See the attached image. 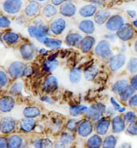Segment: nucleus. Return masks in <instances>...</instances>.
<instances>
[{
    "label": "nucleus",
    "mask_w": 137,
    "mask_h": 148,
    "mask_svg": "<svg viewBox=\"0 0 137 148\" xmlns=\"http://www.w3.org/2000/svg\"><path fill=\"white\" fill-rule=\"evenodd\" d=\"M29 35L32 38H37L38 41L43 42L47 35V28L46 26H31L28 29Z\"/></svg>",
    "instance_id": "f257e3e1"
},
{
    "label": "nucleus",
    "mask_w": 137,
    "mask_h": 148,
    "mask_svg": "<svg viewBox=\"0 0 137 148\" xmlns=\"http://www.w3.org/2000/svg\"><path fill=\"white\" fill-rule=\"evenodd\" d=\"M21 0H6L3 3L4 10L10 14H15L21 9Z\"/></svg>",
    "instance_id": "f03ea898"
},
{
    "label": "nucleus",
    "mask_w": 137,
    "mask_h": 148,
    "mask_svg": "<svg viewBox=\"0 0 137 148\" xmlns=\"http://www.w3.org/2000/svg\"><path fill=\"white\" fill-rule=\"evenodd\" d=\"M106 111V106L102 103H98L91 106L87 110V116L93 120H98L100 119L102 113Z\"/></svg>",
    "instance_id": "7ed1b4c3"
},
{
    "label": "nucleus",
    "mask_w": 137,
    "mask_h": 148,
    "mask_svg": "<svg viewBox=\"0 0 137 148\" xmlns=\"http://www.w3.org/2000/svg\"><path fill=\"white\" fill-rule=\"evenodd\" d=\"M124 25V20L120 15H114L108 20L106 24V27L111 31L119 30Z\"/></svg>",
    "instance_id": "20e7f679"
},
{
    "label": "nucleus",
    "mask_w": 137,
    "mask_h": 148,
    "mask_svg": "<svg viewBox=\"0 0 137 148\" xmlns=\"http://www.w3.org/2000/svg\"><path fill=\"white\" fill-rule=\"evenodd\" d=\"M95 53L99 56L107 58L111 55L110 44L106 41H102L97 45L95 49Z\"/></svg>",
    "instance_id": "39448f33"
},
{
    "label": "nucleus",
    "mask_w": 137,
    "mask_h": 148,
    "mask_svg": "<svg viewBox=\"0 0 137 148\" xmlns=\"http://www.w3.org/2000/svg\"><path fill=\"white\" fill-rule=\"evenodd\" d=\"M117 35L122 41H128L131 39L134 35V30L132 26L129 24L123 25L118 30Z\"/></svg>",
    "instance_id": "423d86ee"
},
{
    "label": "nucleus",
    "mask_w": 137,
    "mask_h": 148,
    "mask_svg": "<svg viewBox=\"0 0 137 148\" xmlns=\"http://www.w3.org/2000/svg\"><path fill=\"white\" fill-rule=\"evenodd\" d=\"M15 125V121L11 117H4L0 122V130L3 132L8 133L12 131Z\"/></svg>",
    "instance_id": "0eeeda50"
},
{
    "label": "nucleus",
    "mask_w": 137,
    "mask_h": 148,
    "mask_svg": "<svg viewBox=\"0 0 137 148\" xmlns=\"http://www.w3.org/2000/svg\"><path fill=\"white\" fill-rule=\"evenodd\" d=\"M125 61H126V58L123 55L119 54V55H115L113 57H112L111 59V61H110L111 69L113 71L117 70L120 69L121 66H123V65H124L125 63Z\"/></svg>",
    "instance_id": "6e6552de"
},
{
    "label": "nucleus",
    "mask_w": 137,
    "mask_h": 148,
    "mask_svg": "<svg viewBox=\"0 0 137 148\" xmlns=\"http://www.w3.org/2000/svg\"><path fill=\"white\" fill-rule=\"evenodd\" d=\"M24 69V64L21 62H16L10 65L9 67V73L12 77L17 78L21 76Z\"/></svg>",
    "instance_id": "1a4fd4ad"
},
{
    "label": "nucleus",
    "mask_w": 137,
    "mask_h": 148,
    "mask_svg": "<svg viewBox=\"0 0 137 148\" xmlns=\"http://www.w3.org/2000/svg\"><path fill=\"white\" fill-rule=\"evenodd\" d=\"M58 86V81L56 77L54 76H49L46 79L44 88L46 92H52L57 89Z\"/></svg>",
    "instance_id": "9d476101"
},
{
    "label": "nucleus",
    "mask_w": 137,
    "mask_h": 148,
    "mask_svg": "<svg viewBox=\"0 0 137 148\" xmlns=\"http://www.w3.org/2000/svg\"><path fill=\"white\" fill-rule=\"evenodd\" d=\"M14 106V100L10 97H4L0 99V110L3 112H9Z\"/></svg>",
    "instance_id": "9b49d317"
},
{
    "label": "nucleus",
    "mask_w": 137,
    "mask_h": 148,
    "mask_svg": "<svg viewBox=\"0 0 137 148\" xmlns=\"http://www.w3.org/2000/svg\"><path fill=\"white\" fill-rule=\"evenodd\" d=\"M66 23L63 19H57L54 21L51 25V29L53 33L55 35H60L65 29Z\"/></svg>",
    "instance_id": "f8f14e48"
},
{
    "label": "nucleus",
    "mask_w": 137,
    "mask_h": 148,
    "mask_svg": "<svg viewBox=\"0 0 137 148\" xmlns=\"http://www.w3.org/2000/svg\"><path fill=\"white\" fill-rule=\"evenodd\" d=\"M78 133L82 137H86L92 131V123L89 120H85L82 122L78 127Z\"/></svg>",
    "instance_id": "ddd939ff"
},
{
    "label": "nucleus",
    "mask_w": 137,
    "mask_h": 148,
    "mask_svg": "<svg viewBox=\"0 0 137 148\" xmlns=\"http://www.w3.org/2000/svg\"><path fill=\"white\" fill-rule=\"evenodd\" d=\"M21 53L24 59L30 60L35 55V48L32 45H24L21 49Z\"/></svg>",
    "instance_id": "4468645a"
},
{
    "label": "nucleus",
    "mask_w": 137,
    "mask_h": 148,
    "mask_svg": "<svg viewBox=\"0 0 137 148\" xmlns=\"http://www.w3.org/2000/svg\"><path fill=\"white\" fill-rule=\"evenodd\" d=\"M76 12L75 6L70 3H66L61 5L60 8V12L61 14L66 16H72Z\"/></svg>",
    "instance_id": "2eb2a0df"
},
{
    "label": "nucleus",
    "mask_w": 137,
    "mask_h": 148,
    "mask_svg": "<svg viewBox=\"0 0 137 148\" xmlns=\"http://www.w3.org/2000/svg\"><path fill=\"white\" fill-rule=\"evenodd\" d=\"M79 28L81 31L87 33V34L93 33L95 30L94 24L91 20H84L82 21L80 24Z\"/></svg>",
    "instance_id": "dca6fc26"
},
{
    "label": "nucleus",
    "mask_w": 137,
    "mask_h": 148,
    "mask_svg": "<svg viewBox=\"0 0 137 148\" xmlns=\"http://www.w3.org/2000/svg\"><path fill=\"white\" fill-rule=\"evenodd\" d=\"M112 126L114 132L118 133L122 131L125 127L124 120L120 116L115 117L112 121Z\"/></svg>",
    "instance_id": "f3484780"
},
{
    "label": "nucleus",
    "mask_w": 137,
    "mask_h": 148,
    "mask_svg": "<svg viewBox=\"0 0 137 148\" xmlns=\"http://www.w3.org/2000/svg\"><path fill=\"white\" fill-rule=\"evenodd\" d=\"M95 43V39L92 36H86L82 40L81 45L82 51L84 53L89 51Z\"/></svg>",
    "instance_id": "a211bd4d"
},
{
    "label": "nucleus",
    "mask_w": 137,
    "mask_h": 148,
    "mask_svg": "<svg viewBox=\"0 0 137 148\" xmlns=\"http://www.w3.org/2000/svg\"><path fill=\"white\" fill-rule=\"evenodd\" d=\"M97 11V7L94 5H86L80 10V14L83 17L92 16Z\"/></svg>",
    "instance_id": "6ab92c4d"
},
{
    "label": "nucleus",
    "mask_w": 137,
    "mask_h": 148,
    "mask_svg": "<svg viewBox=\"0 0 137 148\" xmlns=\"http://www.w3.org/2000/svg\"><path fill=\"white\" fill-rule=\"evenodd\" d=\"M39 11V5L35 1H32L27 5L25 9V12L29 16H32L37 15Z\"/></svg>",
    "instance_id": "aec40b11"
},
{
    "label": "nucleus",
    "mask_w": 137,
    "mask_h": 148,
    "mask_svg": "<svg viewBox=\"0 0 137 148\" xmlns=\"http://www.w3.org/2000/svg\"><path fill=\"white\" fill-rule=\"evenodd\" d=\"M82 37L78 33H71L66 38V43L68 46H76L81 41Z\"/></svg>",
    "instance_id": "412c9836"
},
{
    "label": "nucleus",
    "mask_w": 137,
    "mask_h": 148,
    "mask_svg": "<svg viewBox=\"0 0 137 148\" xmlns=\"http://www.w3.org/2000/svg\"><path fill=\"white\" fill-rule=\"evenodd\" d=\"M110 122L107 119H102L97 126V131L100 135H105L108 131Z\"/></svg>",
    "instance_id": "4be33fe9"
},
{
    "label": "nucleus",
    "mask_w": 137,
    "mask_h": 148,
    "mask_svg": "<svg viewBox=\"0 0 137 148\" xmlns=\"http://www.w3.org/2000/svg\"><path fill=\"white\" fill-rule=\"evenodd\" d=\"M110 16V13L106 10H100L99 11L95 17V21L98 24H104Z\"/></svg>",
    "instance_id": "5701e85b"
},
{
    "label": "nucleus",
    "mask_w": 137,
    "mask_h": 148,
    "mask_svg": "<svg viewBox=\"0 0 137 148\" xmlns=\"http://www.w3.org/2000/svg\"><path fill=\"white\" fill-rule=\"evenodd\" d=\"M47 47L52 49H57L60 48L61 45V42L59 40L52 38H47V37L44 40L43 42Z\"/></svg>",
    "instance_id": "b1692460"
},
{
    "label": "nucleus",
    "mask_w": 137,
    "mask_h": 148,
    "mask_svg": "<svg viewBox=\"0 0 137 148\" xmlns=\"http://www.w3.org/2000/svg\"><path fill=\"white\" fill-rule=\"evenodd\" d=\"M128 86L127 81L126 80H121L116 82L113 86V91L115 93L120 94Z\"/></svg>",
    "instance_id": "393cba45"
},
{
    "label": "nucleus",
    "mask_w": 137,
    "mask_h": 148,
    "mask_svg": "<svg viewBox=\"0 0 137 148\" xmlns=\"http://www.w3.org/2000/svg\"><path fill=\"white\" fill-rule=\"evenodd\" d=\"M35 121L32 119H24L21 122V127L22 130L27 132L31 131L35 126Z\"/></svg>",
    "instance_id": "a878e982"
},
{
    "label": "nucleus",
    "mask_w": 137,
    "mask_h": 148,
    "mask_svg": "<svg viewBox=\"0 0 137 148\" xmlns=\"http://www.w3.org/2000/svg\"><path fill=\"white\" fill-rule=\"evenodd\" d=\"M102 143L101 138L98 136L95 135L89 139L87 144L88 146L92 148H97L99 147Z\"/></svg>",
    "instance_id": "bb28decb"
},
{
    "label": "nucleus",
    "mask_w": 137,
    "mask_h": 148,
    "mask_svg": "<svg viewBox=\"0 0 137 148\" xmlns=\"http://www.w3.org/2000/svg\"><path fill=\"white\" fill-rule=\"evenodd\" d=\"M19 38V36L17 33H13V32H8L6 33L3 36L4 41L8 44H11L15 43L18 41Z\"/></svg>",
    "instance_id": "cd10ccee"
},
{
    "label": "nucleus",
    "mask_w": 137,
    "mask_h": 148,
    "mask_svg": "<svg viewBox=\"0 0 137 148\" xmlns=\"http://www.w3.org/2000/svg\"><path fill=\"white\" fill-rule=\"evenodd\" d=\"M39 114V110L35 107H27L24 111V115L27 117H35Z\"/></svg>",
    "instance_id": "c85d7f7f"
},
{
    "label": "nucleus",
    "mask_w": 137,
    "mask_h": 148,
    "mask_svg": "<svg viewBox=\"0 0 137 148\" xmlns=\"http://www.w3.org/2000/svg\"><path fill=\"white\" fill-rule=\"evenodd\" d=\"M22 143V140L21 137L17 136H13L9 138L8 147L11 148L19 147L21 146Z\"/></svg>",
    "instance_id": "c756f323"
},
{
    "label": "nucleus",
    "mask_w": 137,
    "mask_h": 148,
    "mask_svg": "<svg viewBox=\"0 0 137 148\" xmlns=\"http://www.w3.org/2000/svg\"><path fill=\"white\" fill-rule=\"evenodd\" d=\"M98 70L96 66H92L90 68L87 69L86 71L84 76L85 78L87 80H92L94 79V77L97 76L98 74Z\"/></svg>",
    "instance_id": "7c9ffc66"
},
{
    "label": "nucleus",
    "mask_w": 137,
    "mask_h": 148,
    "mask_svg": "<svg viewBox=\"0 0 137 148\" xmlns=\"http://www.w3.org/2000/svg\"><path fill=\"white\" fill-rule=\"evenodd\" d=\"M87 110V108L86 106L80 105L72 106L70 108V113L72 116H77L79 114L84 112Z\"/></svg>",
    "instance_id": "2f4dec72"
},
{
    "label": "nucleus",
    "mask_w": 137,
    "mask_h": 148,
    "mask_svg": "<svg viewBox=\"0 0 137 148\" xmlns=\"http://www.w3.org/2000/svg\"><path fill=\"white\" fill-rule=\"evenodd\" d=\"M81 77V72L78 69H73L70 74V80L72 83H78Z\"/></svg>",
    "instance_id": "473e14b6"
},
{
    "label": "nucleus",
    "mask_w": 137,
    "mask_h": 148,
    "mask_svg": "<svg viewBox=\"0 0 137 148\" xmlns=\"http://www.w3.org/2000/svg\"><path fill=\"white\" fill-rule=\"evenodd\" d=\"M134 92V89L132 88V86H127L126 88L120 94L121 99L122 101H126L130 96L133 95Z\"/></svg>",
    "instance_id": "72a5a7b5"
},
{
    "label": "nucleus",
    "mask_w": 137,
    "mask_h": 148,
    "mask_svg": "<svg viewBox=\"0 0 137 148\" xmlns=\"http://www.w3.org/2000/svg\"><path fill=\"white\" fill-rule=\"evenodd\" d=\"M58 61L56 60H49L44 62V67L46 71L48 72H52L57 68L58 66Z\"/></svg>",
    "instance_id": "f704fd0d"
},
{
    "label": "nucleus",
    "mask_w": 137,
    "mask_h": 148,
    "mask_svg": "<svg viewBox=\"0 0 137 148\" xmlns=\"http://www.w3.org/2000/svg\"><path fill=\"white\" fill-rule=\"evenodd\" d=\"M57 9L51 4H47L45 6L43 10V14L47 17H51L56 14Z\"/></svg>",
    "instance_id": "c9c22d12"
},
{
    "label": "nucleus",
    "mask_w": 137,
    "mask_h": 148,
    "mask_svg": "<svg viewBox=\"0 0 137 148\" xmlns=\"http://www.w3.org/2000/svg\"><path fill=\"white\" fill-rule=\"evenodd\" d=\"M116 143V138L113 136H109L107 137L103 143V147L112 148L114 147Z\"/></svg>",
    "instance_id": "e433bc0d"
},
{
    "label": "nucleus",
    "mask_w": 137,
    "mask_h": 148,
    "mask_svg": "<svg viewBox=\"0 0 137 148\" xmlns=\"http://www.w3.org/2000/svg\"><path fill=\"white\" fill-rule=\"evenodd\" d=\"M128 69L132 73L137 72V58H132L129 62Z\"/></svg>",
    "instance_id": "4c0bfd02"
},
{
    "label": "nucleus",
    "mask_w": 137,
    "mask_h": 148,
    "mask_svg": "<svg viewBox=\"0 0 137 148\" xmlns=\"http://www.w3.org/2000/svg\"><path fill=\"white\" fill-rule=\"evenodd\" d=\"M73 140V137L71 134L64 133L61 137V142L65 145L69 144Z\"/></svg>",
    "instance_id": "58836bf2"
},
{
    "label": "nucleus",
    "mask_w": 137,
    "mask_h": 148,
    "mask_svg": "<svg viewBox=\"0 0 137 148\" xmlns=\"http://www.w3.org/2000/svg\"><path fill=\"white\" fill-rule=\"evenodd\" d=\"M35 145H38L37 147H51L52 146V143L48 139H44L43 140L38 141V142H37Z\"/></svg>",
    "instance_id": "ea45409f"
},
{
    "label": "nucleus",
    "mask_w": 137,
    "mask_h": 148,
    "mask_svg": "<svg viewBox=\"0 0 137 148\" xmlns=\"http://www.w3.org/2000/svg\"><path fill=\"white\" fill-rule=\"evenodd\" d=\"M125 119L129 123H134L136 120V116L133 112H128L125 114Z\"/></svg>",
    "instance_id": "a19ab883"
},
{
    "label": "nucleus",
    "mask_w": 137,
    "mask_h": 148,
    "mask_svg": "<svg viewBox=\"0 0 137 148\" xmlns=\"http://www.w3.org/2000/svg\"><path fill=\"white\" fill-rule=\"evenodd\" d=\"M127 131L128 133L131 134V135H137V125L134 124V123H131V125H130L127 127Z\"/></svg>",
    "instance_id": "79ce46f5"
},
{
    "label": "nucleus",
    "mask_w": 137,
    "mask_h": 148,
    "mask_svg": "<svg viewBox=\"0 0 137 148\" xmlns=\"http://www.w3.org/2000/svg\"><path fill=\"white\" fill-rule=\"evenodd\" d=\"M111 103H112V105L113 106L114 108H115V110L116 111H118V112H120L125 111L126 109L125 108H121L120 106V105L117 102H116V100L113 97L111 98Z\"/></svg>",
    "instance_id": "37998d69"
},
{
    "label": "nucleus",
    "mask_w": 137,
    "mask_h": 148,
    "mask_svg": "<svg viewBox=\"0 0 137 148\" xmlns=\"http://www.w3.org/2000/svg\"><path fill=\"white\" fill-rule=\"evenodd\" d=\"M7 80H8V78L6 74L3 71H0V87L4 86L7 83Z\"/></svg>",
    "instance_id": "c03bdc74"
},
{
    "label": "nucleus",
    "mask_w": 137,
    "mask_h": 148,
    "mask_svg": "<svg viewBox=\"0 0 137 148\" xmlns=\"http://www.w3.org/2000/svg\"><path fill=\"white\" fill-rule=\"evenodd\" d=\"M21 88H22V84L20 83H17L13 86L10 91L13 94H17L21 91Z\"/></svg>",
    "instance_id": "a18cd8bd"
},
{
    "label": "nucleus",
    "mask_w": 137,
    "mask_h": 148,
    "mask_svg": "<svg viewBox=\"0 0 137 148\" xmlns=\"http://www.w3.org/2000/svg\"><path fill=\"white\" fill-rule=\"evenodd\" d=\"M10 22L9 19L6 18L0 17V27H6L9 26Z\"/></svg>",
    "instance_id": "49530a36"
},
{
    "label": "nucleus",
    "mask_w": 137,
    "mask_h": 148,
    "mask_svg": "<svg viewBox=\"0 0 137 148\" xmlns=\"http://www.w3.org/2000/svg\"><path fill=\"white\" fill-rule=\"evenodd\" d=\"M77 123V120L76 119H72L67 124V128L69 130H73L75 129Z\"/></svg>",
    "instance_id": "de8ad7c7"
},
{
    "label": "nucleus",
    "mask_w": 137,
    "mask_h": 148,
    "mask_svg": "<svg viewBox=\"0 0 137 148\" xmlns=\"http://www.w3.org/2000/svg\"><path fill=\"white\" fill-rule=\"evenodd\" d=\"M129 105L133 106L137 105V95H134L129 100Z\"/></svg>",
    "instance_id": "09e8293b"
},
{
    "label": "nucleus",
    "mask_w": 137,
    "mask_h": 148,
    "mask_svg": "<svg viewBox=\"0 0 137 148\" xmlns=\"http://www.w3.org/2000/svg\"><path fill=\"white\" fill-rule=\"evenodd\" d=\"M131 85L132 87L135 89L137 90V75L134 76L132 79H131Z\"/></svg>",
    "instance_id": "8fccbe9b"
},
{
    "label": "nucleus",
    "mask_w": 137,
    "mask_h": 148,
    "mask_svg": "<svg viewBox=\"0 0 137 148\" xmlns=\"http://www.w3.org/2000/svg\"><path fill=\"white\" fill-rule=\"evenodd\" d=\"M8 143H7L6 139L4 137L0 138V147H8Z\"/></svg>",
    "instance_id": "3c124183"
},
{
    "label": "nucleus",
    "mask_w": 137,
    "mask_h": 148,
    "mask_svg": "<svg viewBox=\"0 0 137 148\" xmlns=\"http://www.w3.org/2000/svg\"><path fill=\"white\" fill-rule=\"evenodd\" d=\"M33 72V70L30 67H27V68L24 70L23 75L24 76H29Z\"/></svg>",
    "instance_id": "603ef678"
},
{
    "label": "nucleus",
    "mask_w": 137,
    "mask_h": 148,
    "mask_svg": "<svg viewBox=\"0 0 137 148\" xmlns=\"http://www.w3.org/2000/svg\"><path fill=\"white\" fill-rule=\"evenodd\" d=\"M64 1L66 0H52V2L55 5H58L64 3Z\"/></svg>",
    "instance_id": "864d4df0"
},
{
    "label": "nucleus",
    "mask_w": 137,
    "mask_h": 148,
    "mask_svg": "<svg viewBox=\"0 0 137 148\" xmlns=\"http://www.w3.org/2000/svg\"><path fill=\"white\" fill-rule=\"evenodd\" d=\"M127 12L131 18H135L136 16V12L134 10H127Z\"/></svg>",
    "instance_id": "5fc2aeb1"
},
{
    "label": "nucleus",
    "mask_w": 137,
    "mask_h": 148,
    "mask_svg": "<svg viewBox=\"0 0 137 148\" xmlns=\"http://www.w3.org/2000/svg\"><path fill=\"white\" fill-rule=\"evenodd\" d=\"M57 56V54H55V55H51L49 57V60H53L55 58H56V56Z\"/></svg>",
    "instance_id": "6e6d98bb"
},
{
    "label": "nucleus",
    "mask_w": 137,
    "mask_h": 148,
    "mask_svg": "<svg viewBox=\"0 0 137 148\" xmlns=\"http://www.w3.org/2000/svg\"><path fill=\"white\" fill-rule=\"evenodd\" d=\"M46 50L44 49H42V50H40V51H39V52L41 53H46Z\"/></svg>",
    "instance_id": "4d7b16f0"
},
{
    "label": "nucleus",
    "mask_w": 137,
    "mask_h": 148,
    "mask_svg": "<svg viewBox=\"0 0 137 148\" xmlns=\"http://www.w3.org/2000/svg\"><path fill=\"white\" fill-rule=\"evenodd\" d=\"M134 24L135 25V26L136 27H137V19L134 21Z\"/></svg>",
    "instance_id": "13d9d810"
},
{
    "label": "nucleus",
    "mask_w": 137,
    "mask_h": 148,
    "mask_svg": "<svg viewBox=\"0 0 137 148\" xmlns=\"http://www.w3.org/2000/svg\"><path fill=\"white\" fill-rule=\"evenodd\" d=\"M135 50L137 51V42H136V44H135Z\"/></svg>",
    "instance_id": "bf43d9fd"
},
{
    "label": "nucleus",
    "mask_w": 137,
    "mask_h": 148,
    "mask_svg": "<svg viewBox=\"0 0 137 148\" xmlns=\"http://www.w3.org/2000/svg\"><path fill=\"white\" fill-rule=\"evenodd\" d=\"M38 1H44V0H38Z\"/></svg>",
    "instance_id": "052dcab7"
}]
</instances>
